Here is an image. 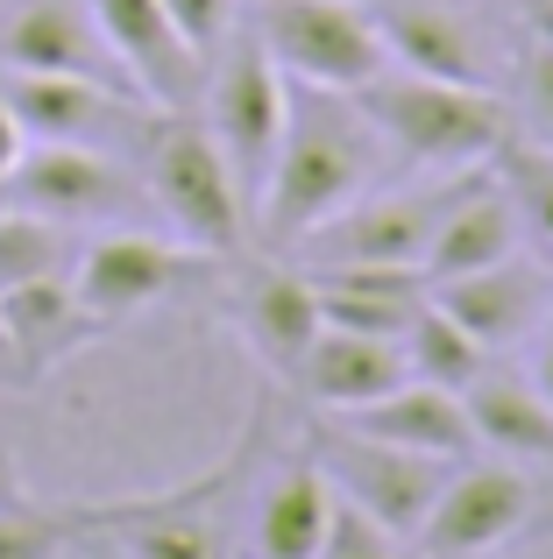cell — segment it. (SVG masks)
Returning a JSON list of instances; mask_svg holds the SVG:
<instances>
[{"mask_svg":"<svg viewBox=\"0 0 553 559\" xmlns=\"http://www.w3.org/2000/svg\"><path fill=\"white\" fill-rule=\"evenodd\" d=\"M376 121L355 107V93H327V85H291L284 135H276V164L263 191H256V227L270 248H298L327 213H341L348 199H362L376 170Z\"/></svg>","mask_w":553,"mask_h":559,"instance_id":"obj_1","label":"cell"},{"mask_svg":"<svg viewBox=\"0 0 553 559\" xmlns=\"http://www.w3.org/2000/svg\"><path fill=\"white\" fill-rule=\"evenodd\" d=\"M142 191L156 199V213L185 234V248L199 255H235L249 241V199L235 185V164L221 156L213 128L199 121V107H156L142 128Z\"/></svg>","mask_w":553,"mask_h":559,"instance_id":"obj_2","label":"cell"},{"mask_svg":"<svg viewBox=\"0 0 553 559\" xmlns=\"http://www.w3.org/2000/svg\"><path fill=\"white\" fill-rule=\"evenodd\" d=\"M355 107L376 121V135L390 150L419 156L433 170H469L490 164L497 142L511 135V114L490 85H461V79H426V71H376L369 85L355 93Z\"/></svg>","mask_w":553,"mask_h":559,"instance_id":"obj_3","label":"cell"},{"mask_svg":"<svg viewBox=\"0 0 553 559\" xmlns=\"http://www.w3.org/2000/svg\"><path fill=\"white\" fill-rule=\"evenodd\" d=\"M284 107H291V79L276 71V57L263 50L256 28H235V36L213 50L207 85H199V121L213 128L221 156L235 164L242 199L256 205L270 164H276V135H284Z\"/></svg>","mask_w":553,"mask_h":559,"instance_id":"obj_4","label":"cell"},{"mask_svg":"<svg viewBox=\"0 0 553 559\" xmlns=\"http://www.w3.org/2000/svg\"><path fill=\"white\" fill-rule=\"evenodd\" d=\"M256 36L291 85L362 93L390 64L384 28L355 0H256Z\"/></svg>","mask_w":553,"mask_h":559,"instance_id":"obj_5","label":"cell"},{"mask_svg":"<svg viewBox=\"0 0 553 559\" xmlns=\"http://www.w3.org/2000/svg\"><path fill=\"white\" fill-rule=\"evenodd\" d=\"M22 142H93V150L136 156L150 128V99L114 79H71V71H14L0 85Z\"/></svg>","mask_w":553,"mask_h":559,"instance_id":"obj_6","label":"cell"},{"mask_svg":"<svg viewBox=\"0 0 553 559\" xmlns=\"http://www.w3.org/2000/svg\"><path fill=\"white\" fill-rule=\"evenodd\" d=\"M8 191L22 213H43L57 227H93V219H121L142 205V178L93 142H22Z\"/></svg>","mask_w":553,"mask_h":559,"instance_id":"obj_7","label":"cell"},{"mask_svg":"<svg viewBox=\"0 0 553 559\" xmlns=\"http://www.w3.org/2000/svg\"><path fill=\"white\" fill-rule=\"evenodd\" d=\"M319 467H327L333 496L362 503L384 532H398V538H412L419 524H426L433 496H440V481H447L433 453L369 439V432H355V425H341V418L319 432Z\"/></svg>","mask_w":553,"mask_h":559,"instance_id":"obj_8","label":"cell"},{"mask_svg":"<svg viewBox=\"0 0 553 559\" xmlns=\"http://www.w3.org/2000/svg\"><path fill=\"white\" fill-rule=\"evenodd\" d=\"M192 270H199V248L121 227V234H99V241H85L71 255V290H79V305L99 326H121V319L150 312L156 298H170Z\"/></svg>","mask_w":553,"mask_h":559,"instance_id":"obj_9","label":"cell"},{"mask_svg":"<svg viewBox=\"0 0 553 559\" xmlns=\"http://www.w3.org/2000/svg\"><path fill=\"white\" fill-rule=\"evenodd\" d=\"M85 14H93L107 57L121 64V79L136 85L150 107H199L207 57L178 36L164 0H85Z\"/></svg>","mask_w":553,"mask_h":559,"instance_id":"obj_10","label":"cell"},{"mask_svg":"<svg viewBox=\"0 0 553 559\" xmlns=\"http://www.w3.org/2000/svg\"><path fill=\"white\" fill-rule=\"evenodd\" d=\"M455 191H384V199H348L341 213H327L298 248H305V255H319V270H333V262L419 270V262H426V241H433V227H440V213H447Z\"/></svg>","mask_w":553,"mask_h":559,"instance_id":"obj_11","label":"cell"},{"mask_svg":"<svg viewBox=\"0 0 553 559\" xmlns=\"http://www.w3.org/2000/svg\"><path fill=\"white\" fill-rule=\"evenodd\" d=\"M532 518V481L518 467H461L440 481L426 524H419V559H475Z\"/></svg>","mask_w":553,"mask_h":559,"instance_id":"obj_12","label":"cell"},{"mask_svg":"<svg viewBox=\"0 0 553 559\" xmlns=\"http://www.w3.org/2000/svg\"><path fill=\"white\" fill-rule=\"evenodd\" d=\"M426 298L440 305V312L455 319L469 341H483L490 355H497V347L526 341V333L540 326V312H546V276L532 270V262L504 255V262H483V270H469V276L426 284Z\"/></svg>","mask_w":553,"mask_h":559,"instance_id":"obj_13","label":"cell"},{"mask_svg":"<svg viewBox=\"0 0 553 559\" xmlns=\"http://www.w3.org/2000/svg\"><path fill=\"white\" fill-rule=\"evenodd\" d=\"M305 396H313L319 411H362L376 404L384 390H398L404 382V347L384 341V333H348V326H319L313 347L298 355V369H291Z\"/></svg>","mask_w":553,"mask_h":559,"instance_id":"obj_14","label":"cell"},{"mask_svg":"<svg viewBox=\"0 0 553 559\" xmlns=\"http://www.w3.org/2000/svg\"><path fill=\"white\" fill-rule=\"evenodd\" d=\"M0 57H8V71H71V79L128 85L121 64L107 57V43H99L85 0H28L8 22V36H0ZM128 93H136V85H128Z\"/></svg>","mask_w":553,"mask_h":559,"instance_id":"obj_15","label":"cell"},{"mask_svg":"<svg viewBox=\"0 0 553 559\" xmlns=\"http://www.w3.org/2000/svg\"><path fill=\"white\" fill-rule=\"evenodd\" d=\"M341 425H355V432H369V439H390V447L433 453V461H469L475 453L461 390H440V382H419V376H404L398 390H384L362 411H341Z\"/></svg>","mask_w":553,"mask_h":559,"instance_id":"obj_16","label":"cell"},{"mask_svg":"<svg viewBox=\"0 0 553 559\" xmlns=\"http://www.w3.org/2000/svg\"><path fill=\"white\" fill-rule=\"evenodd\" d=\"M0 326H8V341H14V355H22L28 376H50L57 361H71L93 341L99 319L79 305L71 270H57V276H28V284L0 290Z\"/></svg>","mask_w":553,"mask_h":559,"instance_id":"obj_17","label":"cell"},{"mask_svg":"<svg viewBox=\"0 0 553 559\" xmlns=\"http://www.w3.org/2000/svg\"><path fill=\"white\" fill-rule=\"evenodd\" d=\"M313 290H319V326L384 333V341H398L412 326V312L426 305V276L384 270V262H333V270L313 276Z\"/></svg>","mask_w":553,"mask_h":559,"instance_id":"obj_18","label":"cell"},{"mask_svg":"<svg viewBox=\"0 0 553 559\" xmlns=\"http://www.w3.org/2000/svg\"><path fill=\"white\" fill-rule=\"evenodd\" d=\"M384 28V50L390 64L404 71H426V79H461V85H490V57L483 36L461 22L455 8H433V0H398V8L376 14Z\"/></svg>","mask_w":553,"mask_h":559,"instance_id":"obj_19","label":"cell"},{"mask_svg":"<svg viewBox=\"0 0 553 559\" xmlns=\"http://www.w3.org/2000/svg\"><path fill=\"white\" fill-rule=\"evenodd\" d=\"M504 255H518V205H511V191H497V185L469 191L461 185L455 199H447L440 227H433L419 276H426V284H447V276H469V270L504 262Z\"/></svg>","mask_w":553,"mask_h":559,"instance_id":"obj_20","label":"cell"},{"mask_svg":"<svg viewBox=\"0 0 553 559\" xmlns=\"http://www.w3.org/2000/svg\"><path fill=\"white\" fill-rule=\"evenodd\" d=\"M333 524V481L319 461H291L256 510V559H319Z\"/></svg>","mask_w":553,"mask_h":559,"instance_id":"obj_21","label":"cell"},{"mask_svg":"<svg viewBox=\"0 0 553 559\" xmlns=\"http://www.w3.org/2000/svg\"><path fill=\"white\" fill-rule=\"evenodd\" d=\"M475 447H497L511 461H553V404L526 376H475L461 390Z\"/></svg>","mask_w":553,"mask_h":559,"instance_id":"obj_22","label":"cell"},{"mask_svg":"<svg viewBox=\"0 0 553 559\" xmlns=\"http://www.w3.org/2000/svg\"><path fill=\"white\" fill-rule=\"evenodd\" d=\"M242 333L256 341V355L270 369H298V355L313 347L319 333V290L313 276H291V270H263L249 290H242Z\"/></svg>","mask_w":553,"mask_h":559,"instance_id":"obj_23","label":"cell"},{"mask_svg":"<svg viewBox=\"0 0 553 559\" xmlns=\"http://www.w3.org/2000/svg\"><path fill=\"white\" fill-rule=\"evenodd\" d=\"M398 347H404V376L440 382V390H469V382L483 376V361H490V347L469 341V333H461L433 298L412 312V326L398 333Z\"/></svg>","mask_w":553,"mask_h":559,"instance_id":"obj_24","label":"cell"},{"mask_svg":"<svg viewBox=\"0 0 553 559\" xmlns=\"http://www.w3.org/2000/svg\"><path fill=\"white\" fill-rule=\"evenodd\" d=\"M79 538H85L79 510H50L22 489L0 496V559H64Z\"/></svg>","mask_w":553,"mask_h":559,"instance_id":"obj_25","label":"cell"},{"mask_svg":"<svg viewBox=\"0 0 553 559\" xmlns=\"http://www.w3.org/2000/svg\"><path fill=\"white\" fill-rule=\"evenodd\" d=\"M71 270V241L57 219L43 213H22V205H8L0 213V290L8 284H28V276H57Z\"/></svg>","mask_w":553,"mask_h":559,"instance_id":"obj_26","label":"cell"},{"mask_svg":"<svg viewBox=\"0 0 553 559\" xmlns=\"http://www.w3.org/2000/svg\"><path fill=\"white\" fill-rule=\"evenodd\" d=\"M497 156H504V191L518 205V227H532L553 255V150H511V135H504Z\"/></svg>","mask_w":553,"mask_h":559,"instance_id":"obj_27","label":"cell"},{"mask_svg":"<svg viewBox=\"0 0 553 559\" xmlns=\"http://www.w3.org/2000/svg\"><path fill=\"white\" fill-rule=\"evenodd\" d=\"M319 559H404V552H398V532H384V524H376L362 503L333 496V524H327V546H319Z\"/></svg>","mask_w":553,"mask_h":559,"instance_id":"obj_28","label":"cell"},{"mask_svg":"<svg viewBox=\"0 0 553 559\" xmlns=\"http://www.w3.org/2000/svg\"><path fill=\"white\" fill-rule=\"evenodd\" d=\"M164 14L178 22V36L192 43L207 64H213V50L235 36V0H164Z\"/></svg>","mask_w":553,"mask_h":559,"instance_id":"obj_29","label":"cell"},{"mask_svg":"<svg viewBox=\"0 0 553 559\" xmlns=\"http://www.w3.org/2000/svg\"><path fill=\"white\" fill-rule=\"evenodd\" d=\"M518 93H526V121L540 135V150H553V50L546 43H532L518 57Z\"/></svg>","mask_w":553,"mask_h":559,"instance_id":"obj_30","label":"cell"},{"mask_svg":"<svg viewBox=\"0 0 553 559\" xmlns=\"http://www.w3.org/2000/svg\"><path fill=\"white\" fill-rule=\"evenodd\" d=\"M14 156H22V128H14L8 99H0V178H8V170H14Z\"/></svg>","mask_w":553,"mask_h":559,"instance_id":"obj_31","label":"cell"},{"mask_svg":"<svg viewBox=\"0 0 553 559\" xmlns=\"http://www.w3.org/2000/svg\"><path fill=\"white\" fill-rule=\"evenodd\" d=\"M532 390L553 404V319H546V341H540V382H532Z\"/></svg>","mask_w":553,"mask_h":559,"instance_id":"obj_32","label":"cell"},{"mask_svg":"<svg viewBox=\"0 0 553 559\" xmlns=\"http://www.w3.org/2000/svg\"><path fill=\"white\" fill-rule=\"evenodd\" d=\"M532 43H546V50H553V0L540 8V22H532Z\"/></svg>","mask_w":553,"mask_h":559,"instance_id":"obj_33","label":"cell"},{"mask_svg":"<svg viewBox=\"0 0 553 559\" xmlns=\"http://www.w3.org/2000/svg\"><path fill=\"white\" fill-rule=\"evenodd\" d=\"M85 559H128V552H121V546H93Z\"/></svg>","mask_w":553,"mask_h":559,"instance_id":"obj_34","label":"cell"},{"mask_svg":"<svg viewBox=\"0 0 553 559\" xmlns=\"http://www.w3.org/2000/svg\"><path fill=\"white\" fill-rule=\"evenodd\" d=\"M14 489V475H8V453H0V496H8Z\"/></svg>","mask_w":553,"mask_h":559,"instance_id":"obj_35","label":"cell"},{"mask_svg":"<svg viewBox=\"0 0 553 559\" xmlns=\"http://www.w3.org/2000/svg\"><path fill=\"white\" fill-rule=\"evenodd\" d=\"M8 205H14V191H8V178H0V213H8Z\"/></svg>","mask_w":553,"mask_h":559,"instance_id":"obj_36","label":"cell"},{"mask_svg":"<svg viewBox=\"0 0 553 559\" xmlns=\"http://www.w3.org/2000/svg\"><path fill=\"white\" fill-rule=\"evenodd\" d=\"M64 559H79V552H64Z\"/></svg>","mask_w":553,"mask_h":559,"instance_id":"obj_37","label":"cell"}]
</instances>
